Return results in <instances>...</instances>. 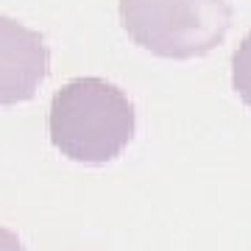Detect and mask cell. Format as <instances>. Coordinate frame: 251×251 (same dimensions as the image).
<instances>
[{"instance_id":"3957f363","label":"cell","mask_w":251,"mask_h":251,"mask_svg":"<svg viewBox=\"0 0 251 251\" xmlns=\"http://www.w3.org/2000/svg\"><path fill=\"white\" fill-rule=\"evenodd\" d=\"M50 73L45 36L11 17H0V106L25 103Z\"/></svg>"},{"instance_id":"277c9868","label":"cell","mask_w":251,"mask_h":251,"mask_svg":"<svg viewBox=\"0 0 251 251\" xmlns=\"http://www.w3.org/2000/svg\"><path fill=\"white\" fill-rule=\"evenodd\" d=\"M232 84L240 100L251 109V31L232 56Z\"/></svg>"},{"instance_id":"5b68a950","label":"cell","mask_w":251,"mask_h":251,"mask_svg":"<svg viewBox=\"0 0 251 251\" xmlns=\"http://www.w3.org/2000/svg\"><path fill=\"white\" fill-rule=\"evenodd\" d=\"M0 251H25V246H23V240L14 232L0 226Z\"/></svg>"},{"instance_id":"7a4b0ae2","label":"cell","mask_w":251,"mask_h":251,"mask_svg":"<svg viewBox=\"0 0 251 251\" xmlns=\"http://www.w3.org/2000/svg\"><path fill=\"white\" fill-rule=\"evenodd\" d=\"M120 23L134 45L159 59H201L226 39L229 0H120Z\"/></svg>"},{"instance_id":"6da1fadb","label":"cell","mask_w":251,"mask_h":251,"mask_svg":"<svg viewBox=\"0 0 251 251\" xmlns=\"http://www.w3.org/2000/svg\"><path fill=\"white\" fill-rule=\"evenodd\" d=\"M48 128L62 156L81 165H106L134 140L137 112L112 81L75 78L53 95Z\"/></svg>"}]
</instances>
